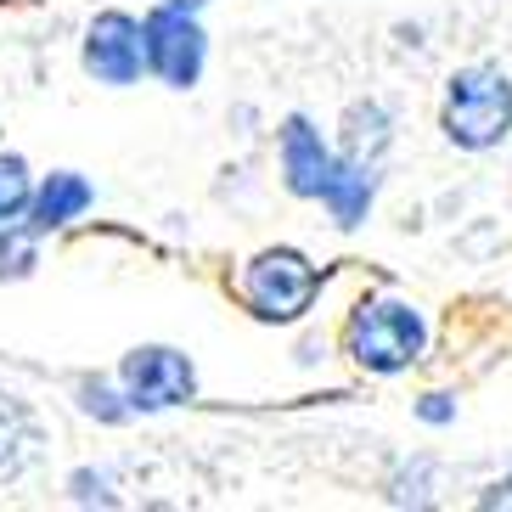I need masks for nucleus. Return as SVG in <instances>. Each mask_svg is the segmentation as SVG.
Segmentation results:
<instances>
[{"instance_id": "4", "label": "nucleus", "mask_w": 512, "mask_h": 512, "mask_svg": "<svg viewBox=\"0 0 512 512\" xmlns=\"http://www.w3.org/2000/svg\"><path fill=\"white\" fill-rule=\"evenodd\" d=\"M141 34H147V74H158L169 91H192L197 74H203V57H209V40H203V23H197L192 6H152L141 17Z\"/></svg>"}, {"instance_id": "11", "label": "nucleus", "mask_w": 512, "mask_h": 512, "mask_svg": "<svg viewBox=\"0 0 512 512\" xmlns=\"http://www.w3.org/2000/svg\"><path fill=\"white\" fill-rule=\"evenodd\" d=\"M29 203H34L29 164L17 152H0V226H12L17 214H29Z\"/></svg>"}, {"instance_id": "16", "label": "nucleus", "mask_w": 512, "mask_h": 512, "mask_svg": "<svg viewBox=\"0 0 512 512\" xmlns=\"http://www.w3.org/2000/svg\"><path fill=\"white\" fill-rule=\"evenodd\" d=\"M175 6H192V12H197V6H203V0H175Z\"/></svg>"}, {"instance_id": "15", "label": "nucleus", "mask_w": 512, "mask_h": 512, "mask_svg": "<svg viewBox=\"0 0 512 512\" xmlns=\"http://www.w3.org/2000/svg\"><path fill=\"white\" fill-rule=\"evenodd\" d=\"M417 417H422V422H451V417H456L451 394H428V400L417 406Z\"/></svg>"}, {"instance_id": "5", "label": "nucleus", "mask_w": 512, "mask_h": 512, "mask_svg": "<svg viewBox=\"0 0 512 512\" xmlns=\"http://www.w3.org/2000/svg\"><path fill=\"white\" fill-rule=\"evenodd\" d=\"M119 389L136 411H169L197 394V366H192V355H181L169 344H141L124 355Z\"/></svg>"}, {"instance_id": "13", "label": "nucleus", "mask_w": 512, "mask_h": 512, "mask_svg": "<svg viewBox=\"0 0 512 512\" xmlns=\"http://www.w3.org/2000/svg\"><path fill=\"white\" fill-rule=\"evenodd\" d=\"M34 265V226L23 220V226H0V276H23Z\"/></svg>"}, {"instance_id": "8", "label": "nucleus", "mask_w": 512, "mask_h": 512, "mask_svg": "<svg viewBox=\"0 0 512 512\" xmlns=\"http://www.w3.org/2000/svg\"><path fill=\"white\" fill-rule=\"evenodd\" d=\"M85 209H91V181L74 175V169H57V175H46L34 186L29 226H34V237H46V231H62L68 220H79Z\"/></svg>"}, {"instance_id": "3", "label": "nucleus", "mask_w": 512, "mask_h": 512, "mask_svg": "<svg viewBox=\"0 0 512 512\" xmlns=\"http://www.w3.org/2000/svg\"><path fill=\"white\" fill-rule=\"evenodd\" d=\"M237 293L259 321H299L321 293V271L299 248H265L242 265Z\"/></svg>"}, {"instance_id": "2", "label": "nucleus", "mask_w": 512, "mask_h": 512, "mask_svg": "<svg viewBox=\"0 0 512 512\" xmlns=\"http://www.w3.org/2000/svg\"><path fill=\"white\" fill-rule=\"evenodd\" d=\"M344 349H349V361L366 366V372H383V377L406 372L428 349V321L406 299H361L344 327Z\"/></svg>"}, {"instance_id": "10", "label": "nucleus", "mask_w": 512, "mask_h": 512, "mask_svg": "<svg viewBox=\"0 0 512 512\" xmlns=\"http://www.w3.org/2000/svg\"><path fill=\"white\" fill-rule=\"evenodd\" d=\"M389 147V119L383 107H349V130H344V158H361V164H377V152Z\"/></svg>"}, {"instance_id": "12", "label": "nucleus", "mask_w": 512, "mask_h": 512, "mask_svg": "<svg viewBox=\"0 0 512 512\" xmlns=\"http://www.w3.org/2000/svg\"><path fill=\"white\" fill-rule=\"evenodd\" d=\"M34 417L17 400H0V467H17L23 456L34 451Z\"/></svg>"}, {"instance_id": "9", "label": "nucleus", "mask_w": 512, "mask_h": 512, "mask_svg": "<svg viewBox=\"0 0 512 512\" xmlns=\"http://www.w3.org/2000/svg\"><path fill=\"white\" fill-rule=\"evenodd\" d=\"M372 192H377V164H361V158H344V152H338V169H332L327 192H321L332 220H338V226H361L366 209H372Z\"/></svg>"}, {"instance_id": "7", "label": "nucleus", "mask_w": 512, "mask_h": 512, "mask_svg": "<svg viewBox=\"0 0 512 512\" xmlns=\"http://www.w3.org/2000/svg\"><path fill=\"white\" fill-rule=\"evenodd\" d=\"M338 169V152L321 141V130L304 113L282 124V175H287V192L293 197H321Z\"/></svg>"}, {"instance_id": "14", "label": "nucleus", "mask_w": 512, "mask_h": 512, "mask_svg": "<svg viewBox=\"0 0 512 512\" xmlns=\"http://www.w3.org/2000/svg\"><path fill=\"white\" fill-rule=\"evenodd\" d=\"M79 394H85L79 406L91 411V417H102V422H124V417H130V406H113V389H107L102 377H85V383H79Z\"/></svg>"}, {"instance_id": "6", "label": "nucleus", "mask_w": 512, "mask_h": 512, "mask_svg": "<svg viewBox=\"0 0 512 512\" xmlns=\"http://www.w3.org/2000/svg\"><path fill=\"white\" fill-rule=\"evenodd\" d=\"M79 62L96 85H136L147 74V34L130 12H96V23L85 29Z\"/></svg>"}, {"instance_id": "1", "label": "nucleus", "mask_w": 512, "mask_h": 512, "mask_svg": "<svg viewBox=\"0 0 512 512\" xmlns=\"http://www.w3.org/2000/svg\"><path fill=\"white\" fill-rule=\"evenodd\" d=\"M439 130L462 152H490L512 136V79L501 68H462L445 85Z\"/></svg>"}]
</instances>
